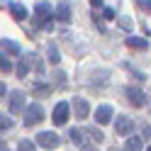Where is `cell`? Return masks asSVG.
Here are the masks:
<instances>
[{"label": "cell", "mask_w": 151, "mask_h": 151, "mask_svg": "<svg viewBox=\"0 0 151 151\" xmlns=\"http://www.w3.org/2000/svg\"><path fill=\"white\" fill-rule=\"evenodd\" d=\"M112 115H115V112H112L110 105H100L95 110V122H98V124H107V122L112 119Z\"/></svg>", "instance_id": "ba28073f"}, {"label": "cell", "mask_w": 151, "mask_h": 151, "mask_svg": "<svg viewBox=\"0 0 151 151\" xmlns=\"http://www.w3.org/2000/svg\"><path fill=\"white\" fill-rule=\"evenodd\" d=\"M127 46H132V49H146L149 42L141 39V37H129V39H127Z\"/></svg>", "instance_id": "9a60e30c"}, {"label": "cell", "mask_w": 151, "mask_h": 151, "mask_svg": "<svg viewBox=\"0 0 151 151\" xmlns=\"http://www.w3.org/2000/svg\"><path fill=\"white\" fill-rule=\"evenodd\" d=\"M5 93H7V90H5V86H3V83H0V95H5Z\"/></svg>", "instance_id": "f1b7e54d"}, {"label": "cell", "mask_w": 151, "mask_h": 151, "mask_svg": "<svg viewBox=\"0 0 151 151\" xmlns=\"http://www.w3.org/2000/svg\"><path fill=\"white\" fill-rule=\"evenodd\" d=\"M124 95H127V100H129L134 107H144V105H146V93L141 90V88H137V86H129V88L124 90Z\"/></svg>", "instance_id": "7a4b0ae2"}, {"label": "cell", "mask_w": 151, "mask_h": 151, "mask_svg": "<svg viewBox=\"0 0 151 151\" xmlns=\"http://www.w3.org/2000/svg\"><path fill=\"white\" fill-rule=\"evenodd\" d=\"M71 105H73V115L78 117V119H86V117H88V112H90V102H88V100H83V98H73V100H71Z\"/></svg>", "instance_id": "8992f818"}, {"label": "cell", "mask_w": 151, "mask_h": 151, "mask_svg": "<svg viewBox=\"0 0 151 151\" xmlns=\"http://www.w3.org/2000/svg\"><path fill=\"white\" fill-rule=\"evenodd\" d=\"M0 151H7V144H5L3 139H0Z\"/></svg>", "instance_id": "83f0119b"}, {"label": "cell", "mask_w": 151, "mask_h": 151, "mask_svg": "<svg viewBox=\"0 0 151 151\" xmlns=\"http://www.w3.org/2000/svg\"><path fill=\"white\" fill-rule=\"evenodd\" d=\"M27 71H29V66H27V61L22 59V61H20V66H17V76H20V78H24Z\"/></svg>", "instance_id": "44dd1931"}, {"label": "cell", "mask_w": 151, "mask_h": 151, "mask_svg": "<svg viewBox=\"0 0 151 151\" xmlns=\"http://www.w3.org/2000/svg\"><path fill=\"white\" fill-rule=\"evenodd\" d=\"M10 12H12L15 20H24V17H27V7L22 3H10Z\"/></svg>", "instance_id": "7c38bea8"}, {"label": "cell", "mask_w": 151, "mask_h": 151, "mask_svg": "<svg viewBox=\"0 0 151 151\" xmlns=\"http://www.w3.org/2000/svg\"><path fill=\"white\" fill-rule=\"evenodd\" d=\"M86 151H95V149H86Z\"/></svg>", "instance_id": "f546056e"}, {"label": "cell", "mask_w": 151, "mask_h": 151, "mask_svg": "<svg viewBox=\"0 0 151 151\" xmlns=\"http://www.w3.org/2000/svg\"><path fill=\"white\" fill-rule=\"evenodd\" d=\"M7 105H10V112H12V115L22 112V110H24V93H22V90H12V93H10V102H7Z\"/></svg>", "instance_id": "52a82bcc"}, {"label": "cell", "mask_w": 151, "mask_h": 151, "mask_svg": "<svg viewBox=\"0 0 151 151\" xmlns=\"http://www.w3.org/2000/svg\"><path fill=\"white\" fill-rule=\"evenodd\" d=\"M34 15H39V17H51V5H49V3H37V5H34Z\"/></svg>", "instance_id": "5bb4252c"}, {"label": "cell", "mask_w": 151, "mask_h": 151, "mask_svg": "<svg viewBox=\"0 0 151 151\" xmlns=\"http://www.w3.org/2000/svg\"><path fill=\"white\" fill-rule=\"evenodd\" d=\"M0 46H3L5 54H10V56H17V54H20V44H17L15 39H3Z\"/></svg>", "instance_id": "30bf717a"}, {"label": "cell", "mask_w": 151, "mask_h": 151, "mask_svg": "<svg viewBox=\"0 0 151 151\" xmlns=\"http://www.w3.org/2000/svg\"><path fill=\"white\" fill-rule=\"evenodd\" d=\"M119 27H122V29H132V27H134V24H132V17H119Z\"/></svg>", "instance_id": "7402d4cb"}, {"label": "cell", "mask_w": 151, "mask_h": 151, "mask_svg": "<svg viewBox=\"0 0 151 151\" xmlns=\"http://www.w3.org/2000/svg\"><path fill=\"white\" fill-rule=\"evenodd\" d=\"M49 61H51V63H59V61H61L59 46H56V44H49Z\"/></svg>", "instance_id": "e0dca14e"}, {"label": "cell", "mask_w": 151, "mask_h": 151, "mask_svg": "<svg viewBox=\"0 0 151 151\" xmlns=\"http://www.w3.org/2000/svg\"><path fill=\"white\" fill-rule=\"evenodd\" d=\"M141 149H144V141L139 137H129L127 144H124V151H141Z\"/></svg>", "instance_id": "4fadbf2b"}, {"label": "cell", "mask_w": 151, "mask_h": 151, "mask_svg": "<svg viewBox=\"0 0 151 151\" xmlns=\"http://www.w3.org/2000/svg\"><path fill=\"white\" fill-rule=\"evenodd\" d=\"M68 115H71V105L68 102H59V105L54 107L51 119H54V124H66V122H68Z\"/></svg>", "instance_id": "277c9868"}, {"label": "cell", "mask_w": 151, "mask_h": 151, "mask_svg": "<svg viewBox=\"0 0 151 151\" xmlns=\"http://www.w3.org/2000/svg\"><path fill=\"white\" fill-rule=\"evenodd\" d=\"M100 15L105 17V20H112V17H115V10H112V7H100Z\"/></svg>", "instance_id": "603a6c76"}, {"label": "cell", "mask_w": 151, "mask_h": 151, "mask_svg": "<svg viewBox=\"0 0 151 151\" xmlns=\"http://www.w3.org/2000/svg\"><path fill=\"white\" fill-rule=\"evenodd\" d=\"M132 129H134V119L127 117V115H119L117 122H115V132L122 134V137H127V134H132Z\"/></svg>", "instance_id": "5b68a950"}, {"label": "cell", "mask_w": 151, "mask_h": 151, "mask_svg": "<svg viewBox=\"0 0 151 151\" xmlns=\"http://www.w3.org/2000/svg\"><path fill=\"white\" fill-rule=\"evenodd\" d=\"M7 129H12V119L7 115H3L0 117V132H7Z\"/></svg>", "instance_id": "ffe728a7"}, {"label": "cell", "mask_w": 151, "mask_h": 151, "mask_svg": "<svg viewBox=\"0 0 151 151\" xmlns=\"http://www.w3.org/2000/svg\"><path fill=\"white\" fill-rule=\"evenodd\" d=\"M86 134L90 137V139H95V141H105V137H102V132L98 129V127H88V132Z\"/></svg>", "instance_id": "ac0fdd59"}, {"label": "cell", "mask_w": 151, "mask_h": 151, "mask_svg": "<svg viewBox=\"0 0 151 151\" xmlns=\"http://www.w3.org/2000/svg\"><path fill=\"white\" fill-rule=\"evenodd\" d=\"M56 20H59V22H68V20H71V7H68V3H59V5H56Z\"/></svg>", "instance_id": "9c48e42d"}, {"label": "cell", "mask_w": 151, "mask_h": 151, "mask_svg": "<svg viewBox=\"0 0 151 151\" xmlns=\"http://www.w3.org/2000/svg\"><path fill=\"white\" fill-rule=\"evenodd\" d=\"M102 5H105V3H102V0H90V7H93V10H100Z\"/></svg>", "instance_id": "d4e9b609"}, {"label": "cell", "mask_w": 151, "mask_h": 151, "mask_svg": "<svg viewBox=\"0 0 151 151\" xmlns=\"http://www.w3.org/2000/svg\"><path fill=\"white\" fill-rule=\"evenodd\" d=\"M20 151H37V144L29 141V139H22L20 141Z\"/></svg>", "instance_id": "d6986e66"}, {"label": "cell", "mask_w": 151, "mask_h": 151, "mask_svg": "<svg viewBox=\"0 0 151 151\" xmlns=\"http://www.w3.org/2000/svg\"><path fill=\"white\" fill-rule=\"evenodd\" d=\"M34 141H37V144H39V146H44V149H56V146L61 144L59 134H54V132H39Z\"/></svg>", "instance_id": "3957f363"}, {"label": "cell", "mask_w": 151, "mask_h": 151, "mask_svg": "<svg viewBox=\"0 0 151 151\" xmlns=\"http://www.w3.org/2000/svg\"><path fill=\"white\" fill-rule=\"evenodd\" d=\"M56 81H59V86H61V88L66 86V83H63V81H66V76H63L61 71H56Z\"/></svg>", "instance_id": "484cf974"}, {"label": "cell", "mask_w": 151, "mask_h": 151, "mask_svg": "<svg viewBox=\"0 0 151 151\" xmlns=\"http://www.w3.org/2000/svg\"><path fill=\"white\" fill-rule=\"evenodd\" d=\"M24 61H27V66H32V68L37 71V73H44V66H42V59L37 54H27L24 56Z\"/></svg>", "instance_id": "8fae6325"}, {"label": "cell", "mask_w": 151, "mask_h": 151, "mask_svg": "<svg viewBox=\"0 0 151 151\" xmlns=\"http://www.w3.org/2000/svg\"><path fill=\"white\" fill-rule=\"evenodd\" d=\"M68 137H71L73 144H83V139H86V132H83V129H71V132H68Z\"/></svg>", "instance_id": "2e32d148"}, {"label": "cell", "mask_w": 151, "mask_h": 151, "mask_svg": "<svg viewBox=\"0 0 151 151\" xmlns=\"http://www.w3.org/2000/svg\"><path fill=\"white\" fill-rule=\"evenodd\" d=\"M137 5L141 7V10H146V12H149V5H151V3H149V0H146V3H144V0H139V3H137Z\"/></svg>", "instance_id": "4316f807"}, {"label": "cell", "mask_w": 151, "mask_h": 151, "mask_svg": "<svg viewBox=\"0 0 151 151\" xmlns=\"http://www.w3.org/2000/svg\"><path fill=\"white\" fill-rule=\"evenodd\" d=\"M42 119H44L42 105H39V102H32V105L24 110V124H27V127H34V124H39Z\"/></svg>", "instance_id": "6da1fadb"}, {"label": "cell", "mask_w": 151, "mask_h": 151, "mask_svg": "<svg viewBox=\"0 0 151 151\" xmlns=\"http://www.w3.org/2000/svg\"><path fill=\"white\" fill-rule=\"evenodd\" d=\"M12 68V63L7 61V56H0V71H10Z\"/></svg>", "instance_id": "cb8c5ba5"}]
</instances>
